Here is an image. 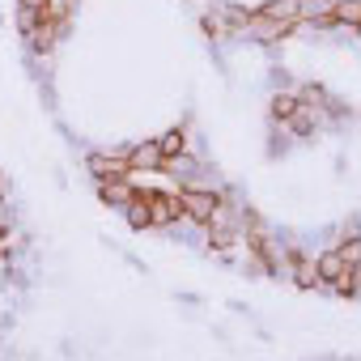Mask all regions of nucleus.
<instances>
[{
  "mask_svg": "<svg viewBox=\"0 0 361 361\" xmlns=\"http://www.w3.org/2000/svg\"><path fill=\"white\" fill-rule=\"evenodd\" d=\"M94 183H98V200L106 209H123L136 196V178L132 174H123V178H94Z\"/></svg>",
  "mask_w": 361,
  "mask_h": 361,
  "instance_id": "6",
  "label": "nucleus"
},
{
  "mask_svg": "<svg viewBox=\"0 0 361 361\" xmlns=\"http://www.w3.org/2000/svg\"><path fill=\"white\" fill-rule=\"evenodd\" d=\"M336 255H340L344 264H361V234H340Z\"/></svg>",
  "mask_w": 361,
  "mask_h": 361,
  "instance_id": "14",
  "label": "nucleus"
},
{
  "mask_svg": "<svg viewBox=\"0 0 361 361\" xmlns=\"http://www.w3.org/2000/svg\"><path fill=\"white\" fill-rule=\"evenodd\" d=\"M298 35V22H276V18H268V13H259V9H251V22H247V30H243V39L247 43H259V47H281L285 39H293Z\"/></svg>",
  "mask_w": 361,
  "mask_h": 361,
  "instance_id": "1",
  "label": "nucleus"
},
{
  "mask_svg": "<svg viewBox=\"0 0 361 361\" xmlns=\"http://www.w3.org/2000/svg\"><path fill=\"white\" fill-rule=\"evenodd\" d=\"M153 140H157L161 157H178V153H188V149H192V140H188V128H183V123L161 128V136H153Z\"/></svg>",
  "mask_w": 361,
  "mask_h": 361,
  "instance_id": "9",
  "label": "nucleus"
},
{
  "mask_svg": "<svg viewBox=\"0 0 361 361\" xmlns=\"http://www.w3.org/2000/svg\"><path fill=\"white\" fill-rule=\"evenodd\" d=\"M85 170H90L94 178H123V174H132V170H128V145L90 149V153H85Z\"/></svg>",
  "mask_w": 361,
  "mask_h": 361,
  "instance_id": "2",
  "label": "nucleus"
},
{
  "mask_svg": "<svg viewBox=\"0 0 361 361\" xmlns=\"http://www.w3.org/2000/svg\"><path fill=\"white\" fill-rule=\"evenodd\" d=\"M213 13L221 18V26H226L230 39H243V30H247V22H251V9H247V5H238V0H217Z\"/></svg>",
  "mask_w": 361,
  "mask_h": 361,
  "instance_id": "7",
  "label": "nucleus"
},
{
  "mask_svg": "<svg viewBox=\"0 0 361 361\" xmlns=\"http://www.w3.org/2000/svg\"><path fill=\"white\" fill-rule=\"evenodd\" d=\"M140 192H145V200H149V221H153V230H166L170 221L183 217V204H178V188H166V192H157V188H140Z\"/></svg>",
  "mask_w": 361,
  "mask_h": 361,
  "instance_id": "4",
  "label": "nucleus"
},
{
  "mask_svg": "<svg viewBox=\"0 0 361 361\" xmlns=\"http://www.w3.org/2000/svg\"><path fill=\"white\" fill-rule=\"evenodd\" d=\"M217 200H221V192H213V188H204V183H188V188H178V204H183V217H192V221H200V226L213 217Z\"/></svg>",
  "mask_w": 361,
  "mask_h": 361,
  "instance_id": "3",
  "label": "nucleus"
},
{
  "mask_svg": "<svg viewBox=\"0 0 361 361\" xmlns=\"http://www.w3.org/2000/svg\"><path fill=\"white\" fill-rule=\"evenodd\" d=\"M22 9H39V13H51V0H18Z\"/></svg>",
  "mask_w": 361,
  "mask_h": 361,
  "instance_id": "16",
  "label": "nucleus"
},
{
  "mask_svg": "<svg viewBox=\"0 0 361 361\" xmlns=\"http://www.w3.org/2000/svg\"><path fill=\"white\" fill-rule=\"evenodd\" d=\"M259 13H268L276 22H298V0H264Z\"/></svg>",
  "mask_w": 361,
  "mask_h": 361,
  "instance_id": "11",
  "label": "nucleus"
},
{
  "mask_svg": "<svg viewBox=\"0 0 361 361\" xmlns=\"http://www.w3.org/2000/svg\"><path fill=\"white\" fill-rule=\"evenodd\" d=\"M43 18H47V13H39V9H22V5H18V13H13V22H18V35L26 39V35H30V30L43 22Z\"/></svg>",
  "mask_w": 361,
  "mask_h": 361,
  "instance_id": "15",
  "label": "nucleus"
},
{
  "mask_svg": "<svg viewBox=\"0 0 361 361\" xmlns=\"http://www.w3.org/2000/svg\"><path fill=\"white\" fill-rule=\"evenodd\" d=\"M331 13V0H298V22H323Z\"/></svg>",
  "mask_w": 361,
  "mask_h": 361,
  "instance_id": "13",
  "label": "nucleus"
},
{
  "mask_svg": "<svg viewBox=\"0 0 361 361\" xmlns=\"http://www.w3.org/2000/svg\"><path fill=\"white\" fill-rule=\"evenodd\" d=\"M0 204H9V174L0 170Z\"/></svg>",
  "mask_w": 361,
  "mask_h": 361,
  "instance_id": "17",
  "label": "nucleus"
},
{
  "mask_svg": "<svg viewBox=\"0 0 361 361\" xmlns=\"http://www.w3.org/2000/svg\"><path fill=\"white\" fill-rule=\"evenodd\" d=\"M128 170H132V174H161V149H157L153 136L128 145Z\"/></svg>",
  "mask_w": 361,
  "mask_h": 361,
  "instance_id": "5",
  "label": "nucleus"
},
{
  "mask_svg": "<svg viewBox=\"0 0 361 361\" xmlns=\"http://www.w3.org/2000/svg\"><path fill=\"white\" fill-rule=\"evenodd\" d=\"M119 213H123V226H128V230H136V234L153 230V221H149V200H145V192H140V188H136V196H132Z\"/></svg>",
  "mask_w": 361,
  "mask_h": 361,
  "instance_id": "8",
  "label": "nucleus"
},
{
  "mask_svg": "<svg viewBox=\"0 0 361 361\" xmlns=\"http://www.w3.org/2000/svg\"><path fill=\"white\" fill-rule=\"evenodd\" d=\"M336 30H357L361 26V0H331V13Z\"/></svg>",
  "mask_w": 361,
  "mask_h": 361,
  "instance_id": "10",
  "label": "nucleus"
},
{
  "mask_svg": "<svg viewBox=\"0 0 361 361\" xmlns=\"http://www.w3.org/2000/svg\"><path fill=\"white\" fill-rule=\"evenodd\" d=\"M293 106H298V94H293V85H289V90H276V94H272V102H268L272 119H289V115H293Z\"/></svg>",
  "mask_w": 361,
  "mask_h": 361,
  "instance_id": "12",
  "label": "nucleus"
}]
</instances>
